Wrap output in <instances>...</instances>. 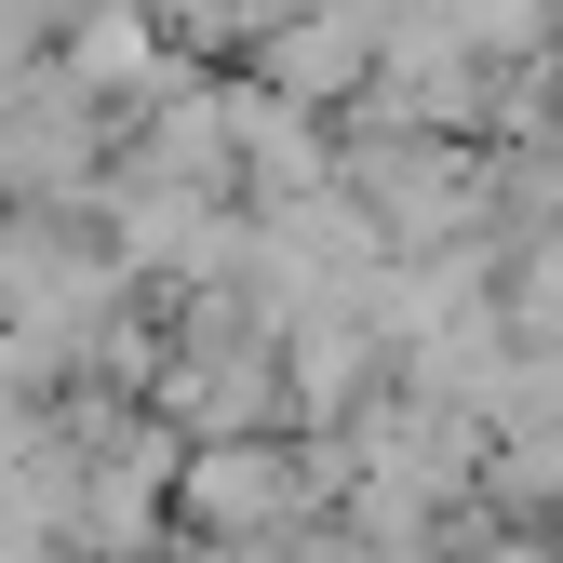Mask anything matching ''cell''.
<instances>
[{"label": "cell", "instance_id": "7a4b0ae2", "mask_svg": "<svg viewBox=\"0 0 563 563\" xmlns=\"http://www.w3.org/2000/svg\"><path fill=\"white\" fill-rule=\"evenodd\" d=\"M363 67H376V14H363V0H322V14H296V27L268 41V81L296 95V108H335Z\"/></svg>", "mask_w": 563, "mask_h": 563}, {"label": "cell", "instance_id": "6da1fadb", "mask_svg": "<svg viewBox=\"0 0 563 563\" xmlns=\"http://www.w3.org/2000/svg\"><path fill=\"white\" fill-rule=\"evenodd\" d=\"M296 510H309L296 497V456H282L268 430H216V443L188 456V523L201 537H282Z\"/></svg>", "mask_w": 563, "mask_h": 563}, {"label": "cell", "instance_id": "3957f363", "mask_svg": "<svg viewBox=\"0 0 563 563\" xmlns=\"http://www.w3.org/2000/svg\"><path fill=\"white\" fill-rule=\"evenodd\" d=\"M510 322H523V335H563V229L523 255V296H510Z\"/></svg>", "mask_w": 563, "mask_h": 563}]
</instances>
